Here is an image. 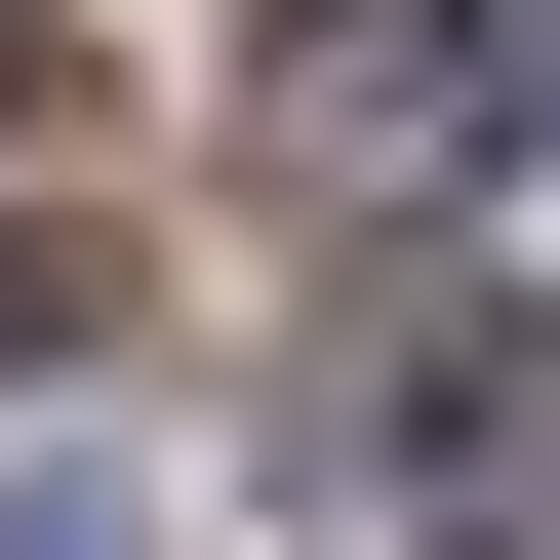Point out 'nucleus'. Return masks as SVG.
<instances>
[{
  "mask_svg": "<svg viewBox=\"0 0 560 560\" xmlns=\"http://www.w3.org/2000/svg\"><path fill=\"white\" fill-rule=\"evenodd\" d=\"M241 161L441 200V161H521V40H480V0H280V40H241Z\"/></svg>",
  "mask_w": 560,
  "mask_h": 560,
  "instance_id": "obj_1",
  "label": "nucleus"
},
{
  "mask_svg": "<svg viewBox=\"0 0 560 560\" xmlns=\"http://www.w3.org/2000/svg\"><path fill=\"white\" fill-rule=\"evenodd\" d=\"M0 560H161V480H0Z\"/></svg>",
  "mask_w": 560,
  "mask_h": 560,
  "instance_id": "obj_2",
  "label": "nucleus"
},
{
  "mask_svg": "<svg viewBox=\"0 0 560 560\" xmlns=\"http://www.w3.org/2000/svg\"><path fill=\"white\" fill-rule=\"evenodd\" d=\"M0 361H81V241H40V200H0Z\"/></svg>",
  "mask_w": 560,
  "mask_h": 560,
  "instance_id": "obj_3",
  "label": "nucleus"
}]
</instances>
